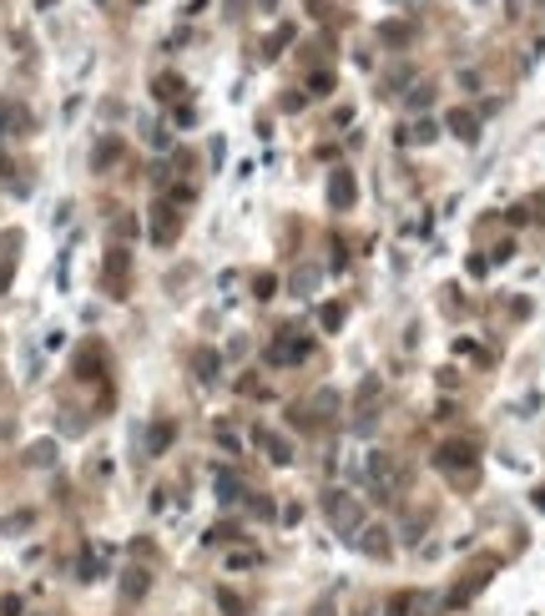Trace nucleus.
<instances>
[{"instance_id": "1", "label": "nucleus", "mask_w": 545, "mask_h": 616, "mask_svg": "<svg viewBox=\"0 0 545 616\" xmlns=\"http://www.w3.org/2000/svg\"><path fill=\"white\" fill-rule=\"evenodd\" d=\"M323 511H329V520H334V530H338V536H348V530H359V525H364L359 500H348L343 490H334L329 500H323Z\"/></svg>"}, {"instance_id": "2", "label": "nucleus", "mask_w": 545, "mask_h": 616, "mask_svg": "<svg viewBox=\"0 0 545 616\" xmlns=\"http://www.w3.org/2000/svg\"><path fill=\"white\" fill-rule=\"evenodd\" d=\"M126 273H132V253H126V248H112V253H106V268H101V278H106V288H112V299H126Z\"/></svg>"}, {"instance_id": "3", "label": "nucleus", "mask_w": 545, "mask_h": 616, "mask_svg": "<svg viewBox=\"0 0 545 616\" xmlns=\"http://www.w3.org/2000/svg\"><path fill=\"white\" fill-rule=\"evenodd\" d=\"M298 359H308V333H283L268 349V364H298Z\"/></svg>"}, {"instance_id": "4", "label": "nucleus", "mask_w": 545, "mask_h": 616, "mask_svg": "<svg viewBox=\"0 0 545 616\" xmlns=\"http://www.w3.org/2000/svg\"><path fill=\"white\" fill-rule=\"evenodd\" d=\"M172 238H177V212H172V207H157V218H151V243L167 248Z\"/></svg>"}, {"instance_id": "5", "label": "nucleus", "mask_w": 545, "mask_h": 616, "mask_svg": "<svg viewBox=\"0 0 545 616\" xmlns=\"http://www.w3.org/2000/svg\"><path fill=\"white\" fill-rule=\"evenodd\" d=\"M329 202H334L338 212L354 202V177H348V172H334V177H329Z\"/></svg>"}, {"instance_id": "6", "label": "nucleus", "mask_w": 545, "mask_h": 616, "mask_svg": "<svg viewBox=\"0 0 545 616\" xmlns=\"http://www.w3.org/2000/svg\"><path fill=\"white\" fill-rule=\"evenodd\" d=\"M172 435H177V430H172V419H162V424H151V435H147V455H162L167 444H172Z\"/></svg>"}, {"instance_id": "7", "label": "nucleus", "mask_w": 545, "mask_h": 616, "mask_svg": "<svg viewBox=\"0 0 545 616\" xmlns=\"http://www.w3.org/2000/svg\"><path fill=\"white\" fill-rule=\"evenodd\" d=\"M217 500L237 505V500H243V480H237V475H217Z\"/></svg>"}, {"instance_id": "8", "label": "nucleus", "mask_w": 545, "mask_h": 616, "mask_svg": "<svg viewBox=\"0 0 545 616\" xmlns=\"http://www.w3.org/2000/svg\"><path fill=\"white\" fill-rule=\"evenodd\" d=\"M465 460H470V450H465V444H445V450H440V460H434V465H440V470H460Z\"/></svg>"}, {"instance_id": "9", "label": "nucleus", "mask_w": 545, "mask_h": 616, "mask_svg": "<svg viewBox=\"0 0 545 616\" xmlns=\"http://www.w3.org/2000/svg\"><path fill=\"white\" fill-rule=\"evenodd\" d=\"M257 444H263V450H268V455H273L278 465H288V460H293V455H288V444H283L278 435H268V430H263V435H257Z\"/></svg>"}, {"instance_id": "10", "label": "nucleus", "mask_w": 545, "mask_h": 616, "mask_svg": "<svg viewBox=\"0 0 545 616\" xmlns=\"http://www.w3.org/2000/svg\"><path fill=\"white\" fill-rule=\"evenodd\" d=\"M121 591H126V601H137L142 591H147V571H126V581H121Z\"/></svg>"}, {"instance_id": "11", "label": "nucleus", "mask_w": 545, "mask_h": 616, "mask_svg": "<svg viewBox=\"0 0 545 616\" xmlns=\"http://www.w3.org/2000/svg\"><path fill=\"white\" fill-rule=\"evenodd\" d=\"M318 324H323V329L334 333V329L343 324V303H323V308H318Z\"/></svg>"}, {"instance_id": "12", "label": "nucleus", "mask_w": 545, "mask_h": 616, "mask_svg": "<svg viewBox=\"0 0 545 616\" xmlns=\"http://www.w3.org/2000/svg\"><path fill=\"white\" fill-rule=\"evenodd\" d=\"M329 91H334V76L329 71H313L308 76V96H329Z\"/></svg>"}, {"instance_id": "13", "label": "nucleus", "mask_w": 545, "mask_h": 616, "mask_svg": "<svg viewBox=\"0 0 545 616\" xmlns=\"http://www.w3.org/2000/svg\"><path fill=\"white\" fill-rule=\"evenodd\" d=\"M192 364H197L202 379H212V374H217V354H212V349H197V359H192Z\"/></svg>"}, {"instance_id": "14", "label": "nucleus", "mask_w": 545, "mask_h": 616, "mask_svg": "<svg viewBox=\"0 0 545 616\" xmlns=\"http://www.w3.org/2000/svg\"><path fill=\"white\" fill-rule=\"evenodd\" d=\"M379 394H384V379L374 374V379H364V389H359V405H374Z\"/></svg>"}, {"instance_id": "15", "label": "nucleus", "mask_w": 545, "mask_h": 616, "mask_svg": "<svg viewBox=\"0 0 545 616\" xmlns=\"http://www.w3.org/2000/svg\"><path fill=\"white\" fill-rule=\"evenodd\" d=\"M449 126H454L460 137H475V117H470V112H454V117H449Z\"/></svg>"}, {"instance_id": "16", "label": "nucleus", "mask_w": 545, "mask_h": 616, "mask_svg": "<svg viewBox=\"0 0 545 616\" xmlns=\"http://www.w3.org/2000/svg\"><path fill=\"white\" fill-rule=\"evenodd\" d=\"M177 91H182V81H177V76H162V81H157V96H162V101H172Z\"/></svg>"}, {"instance_id": "17", "label": "nucleus", "mask_w": 545, "mask_h": 616, "mask_svg": "<svg viewBox=\"0 0 545 616\" xmlns=\"http://www.w3.org/2000/svg\"><path fill=\"white\" fill-rule=\"evenodd\" d=\"M51 460H56V444H46V440H40L36 450H31V465H51Z\"/></svg>"}, {"instance_id": "18", "label": "nucleus", "mask_w": 545, "mask_h": 616, "mask_svg": "<svg viewBox=\"0 0 545 616\" xmlns=\"http://www.w3.org/2000/svg\"><path fill=\"white\" fill-rule=\"evenodd\" d=\"M117 152H121L117 142H101V147H96V167H106V162H117Z\"/></svg>"}, {"instance_id": "19", "label": "nucleus", "mask_w": 545, "mask_h": 616, "mask_svg": "<svg viewBox=\"0 0 545 616\" xmlns=\"http://www.w3.org/2000/svg\"><path fill=\"white\" fill-rule=\"evenodd\" d=\"M257 556H253V550H232V556H227V566H237V571H243V566H253Z\"/></svg>"}, {"instance_id": "20", "label": "nucleus", "mask_w": 545, "mask_h": 616, "mask_svg": "<svg viewBox=\"0 0 545 616\" xmlns=\"http://www.w3.org/2000/svg\"><path fill=\"white\" fill-rule=\"evenodd\" d=\"M313 616H334V606H329V601H323V606H318V611H313Z\"/></svg>"}, {"instance_id": "21", "label": "nucleus", "mask_w": 545, "mask_h": 616, "mask_svg": "<svg viewBox=\"0 0 545 616\" xmlns=\"http://www.w3.org/2000/svg\"><path fill=\"white\" fill-rule=\"evenodd\" d=\"M268 6H273V0H268Z\"/></svg>"}]
</instances>
